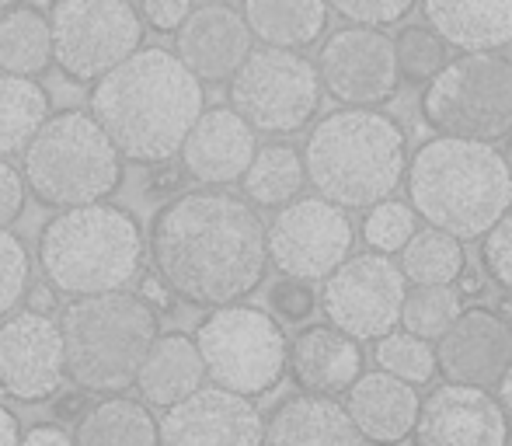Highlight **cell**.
<instances>
[{
  "instance_id": "d4e9b609",
  "label": "cell",
  "mask_w": 512,
  "mask_h": 446,
  "mask_svg": "<svg viewBox=\"0 0 512 446\" xmlns=\"http://www.w3.org/2000/svg\"><path fill=\"white\" fill-rule=\"evenodd\" d=\"M206 380L203 359H199L196 338L182 332L157 335L136 370V387L143 401L154 408H171L196 394Z\"/></svg>"
},
{
  "instance_id": "7c38bea8",
  "label": "cell",
  "mask_w": 512,
  "mask_h": 446,
  "mask_svg": "<svg viewBox=\"0 0 512 446\" xmlns=\"http://www.w3.org/2000/svg\"><path fill=\"white\" fill-rule=\"evenodd\" d=\"M405 290L408 279L401 276L398 262L380 251H366L349 255L335 272L324 276L321 307L328 325H335L338 332L356 342H373L394 332L401 321Z\"/></svg>"
},
{
  "instance_id": "d6a6232c",
  "label": "cell",
  "mask_w": 512,
  "mask_h": 446,
  "mask_svg": "<svg viewBox=\"0 0 512 446\" xmlns=\"http://www.w3.org/2000/svg\"><path fill=\"white\" fill-rule=\"evenodd\" d=\"M377 363L384 373L405 380L411 387H422L436 377V349L432 342L408 332H387L377 338Z\"/></svg>"
},
{
  "instance_id": "4316f807",
  "label": "cell",
  "mask_w": 512,
  "mask_h": 446,
  "mask_svg": "<svg viewBox=\"0 0 512 446\" xmlns=\"http://www.w3.org/2000/svg\"><path fill=\"white\" fill-rule=\"evenodd\" d=\"M74 446H161L157 419L143 401L108 394L105 401L84 408L77 419Z\"/></svg>"
},
{
  "instance_id": "3957f363",
  "label": "cell",
  "mask_w": 512,
  "mask_h": 446,
  "mask_svg": "<svg viewBox=\"0 0 512 446\" xmlns=\"http://www.w3.org/2000/svg\"><path fill=\"white\" fill-rule=\"evenodd\" d=\"M408 196L415 217L457 241H478L512 206V178L495 143L436 136L408 164Z\"/></svg>"
},
{
  "instance_id": "7a4b0ae2",
  "label": "cell",
  "mask_w": 512,
  "mask_h": 446,
  "mask_svg": "<svg viewBox=\"0 0 512 446\" xmlns=\"http://www.w3.org/2000/svg\"><path fill=\"white\" fill-rule=\"evenodd\" d=\"M203 109V84L171 49H136L91 91L95 122L119 157L136 164L171 161Z\"/></svg>"
},
{
  "instance_id": "6da1fadb",
  "label": "cell",
  "mask_w": 512,
  "mask_h": 446,
  "mask_svg": "<svg viewBox=\"0 0 512 446\" xmlns=\"http://www.w3.org/2000/svg\"><path fill=\"white\" fill-rule=\"evenodd\" d=\"M147 251L171 297L209 311L241 304L269 269L262 217L248 199L223 189L185 192L161 206Z\"/></svg>"
},
{
  "instance_id": "4fadbf2b",
  "label": "cell",
  "mask_w": 512,
  "mask_h": 446,
  "mask_svg": "<svg viewBox=\"0 0 512 446\" xmlns=\"http://www.w3.org/2000/svg\"><path fill=\"white\" fill-rule=\"evenodd\" d=\"M356 230L349 210L328 199H293L279 206L276 220L265 227V251L279 276L290 279H324L352 255Z\"/></svg>"
},
{
  "instance_id": "f6af8a7d",
  "label": "cell",
  "mask_w": 512,
  "mask_h": 446,
  "mask_svg": "<svg viewBox=\"0 0 512 446\" xmlns=\"http://www.w3.org/2000/svg\"><path fill=\"white\" fill-rule=\"evenodd\" d=\"M495 387H499V398H495V401H499V408L506 412V419L512 422V363L506 366V373H502Z\"/></svg>"
},
{
  "instance_id": "7402d4cb",
  "label": "cell",
  "mask_w": 512,
  "mask_h": 446,
  "mask_svg": "<svg viewBox=\"0 0 512 446\" xmlns=\"http://www.w3.org/2000/svg\"><path fill=\"white\" fill-rule=\"evenodd\" d=\"M286 370L307 394L335 398L363 373V349L335 325H310L286 349Z\"/></svg>"
},
{
  "instance_id": "ab89813d",
  "label": "cell",
  "mask_w": 512,
  "mask_h": 446,
  "mask_svg": "<svg viewBox=\"0 0 512 446\" xmlns=\"http://www.w3.org/2000/svg\"><path fill=\"white\" fill-rule=\"evenodd\" d=\"M25 199H28L25 175L7 157H0V227H11L25 213Z\"/></svg>"
},
{
  "instance_id": "9c48e42d",
  "label": "cell",
  "mask_w": 512,
  "mask_h": 446,
  "mask_svg": "<svg viewBox=\"0 0 512 446\" xmlns=\"http://www.w3.org/2000/svg\"><path fill=\"white\" fill-rule=\"evenodd\" d=\"M422 115L439 136L495 143L512 133V63L495 53H464L425 84Z\"/></svg>"
},
{
  "instance_id": "c3c4849f",
  "label": "cell",
  "mask_w": 512,
  "mask_h": 446,
  "mask_svg": "<svg viewBox=\"0 0 512 446\" xmlns=\"http://www.w3.org/2000/svg\"><path fill=\"white\" fill-rule=\"evenodd\" d=\"M502 157H506V168H509V178H512V133H509V147H506V154H502Z\"/></svg>"
},
{
  "instance_id": "8992f818",
  "label": "cell",
  "mask_w": 512,
  "mask_h": 446,
  "mask_svg": "<svg viewBox=\"0 0 512 446\" xmlns=\"http://www.w3.org/2000/svg\"><path fill=\"white\" fill-rule=\"evenodd\" d=\"M161 335L157 311L129 290L74 297L60 318L63 370L88 394H119L136 384L150 342Z\"/></svg>"
},
{
  "instance_id": "484cf974",
  "label": "cell",
  "mask_w": 512,
  "mask_h": 446,
  "mask_svg": "<svg viewBox=\"0 0 512 446\" xmlns=\"http://www.w3.org/2000/svg\"><path fill=\"white\" fill-rule=\"evenodd\" d=\"M251 35L276 49H307L328 28L324 0H244Z\"/></svg>"
},
{
  "instance_id": "277c9868",
  "label": "cell",
  "mask_w": 512,
  "mask_h": 446,
  "mask_svg": "<svg viewBox=\"0 0 512 446\" xmlns=\"http://www.w3.org/2000/svg\"><path fill=\"white\" fill-rule=\"evenodd\" d=\"M307 182L342 210H370L405 182L408 154L401 126L384 112L342 109L310 129L304 147Z\"/></svg>"
},
{
  "instance_id": "1f68e13d",
  "label": "cell",
  "mask_w": 512,
  "mask_h": 446,
  "mask_svg": "<svg viewBox=\"0 0 512 446\" xmlns=\"http://www.w3.org/2000/svg\"><path fill=\"white\" fill-rule=\"evenodd\" d=\"M460 311H464V297L453 283L411 286V290H405V304H401V325H405L408 335L436 342L457 321Z\"/></svg>"
},
{
  "instance_id": "ffe728a7",
  "label": "cell",
  "mask_w": 512,
  "mask_h": 446,
  "mask_svg": "<svg viewBox=\"0 0 512 446\" xmlns=\"http://www.w3.org/2000/svg\"><path fill=\"white\" fill-rule=\"evenodd\" d=\"M255 150V129L234 109L216 105V109L199 112L178 154H182V168L189 178H196L206 189H227L241 182Z\"/></svg>"
},
{
  "instance_id": "d6986e66",
  "label": "cell",
  "mask_w": 512,
  "mask_h": 446,
  "mask_svg": "<svg viewBox=\"0 0 512 446\" xmlns=\"http://www.w3.org/2000/svg\"><path fill=\"white\" fill-rule=\"evenodd\" d=\"M251 28L230 4L192 7L175 32V56L199 84H220L237 74L251 53Z\"/></svg>"
},
{
  "instance_id": "bcb514c9",
  "label": "cell",
  "mask_w": 512,
  "mask_h": 446,
  "mask_svg": "<svg viewBox=\"0 0 512 446\" xmlns=\"http://www.w3.org/2000/svg\"><path fill=\"white\" fill-rule=\"evenodd\" d=\"M84 408H88V405H84V391H74L60 408H56V412H60V419H63V415H77V419H81Z\"/></svg>"
},
{
  "instance_id": "603a6c76",
  "label": "cell",
  "mask_w": 512,
  "mask_h": 446,
  "mask_svg": "<svg viewBox=\"0 0 512 446\" xmlns=\"http://www.w3.org/2000/svg\"><path fill=\"white\" fill-rule=\"evenodd\" d=\"M262 446H373L352 426L345 405L324 394H293L269 415Z\"/></svg>"
},
{
  "instance_id": "f1b7e54d",
  "label": "cell",
  "mask_w": 512,
  "mask_h": 446,
  "mask_svg": "<svg viewBox=\"0 0 512 446\" xmlns=\"http://www.w3.org/2000/svg\"><path fill=\"white\" fill-rule=\"evenodd\" d=\"M53 67L49 18L35 7L0 11V70L18 77H39Z\"/></svg>"
},
{
  "instance_id": "5bb4252c",
  "label": "cell",
  "mask_w": 512,
  "mask_h": 446,
  "mask_svg": "<svg viewBox=\"0 0 512 446\" xmlns=\"http://www.w3.org/2000/svg\"><path fill=\"white\" fill-rule=\"evenodd\" d=\"M317 77L321 88H328V95L349 109L387 102L401 81L394 39L384 35V28H338L317 56Z\"/></svg>"
},
{
  "instance_id": "f35d334b",
  "label": "cell",
  "mask_w": 512,
  "mask_h": 446,
  "mask_svg": "<svg viewBox=\"0 0 512 446\" xmlns=\"http://www.w3.org/2000/svg\"><path fill=\"white\" fill-rule=\"evenodd\" d=\"M481 258H485L488 276H492L506 293H512V206L492 223V230L485 234Z\"/></svg>"
},
{
  "instance_id": "7dc6e473",
  "label": "cell",
  "mask_w": 512,
  "mask_h": 446,
  "mask_svg": "<svg viewBox=\"0 0 512 446\" xmlns=\"http://www.w3.org/2000/svg\"><path fill=\"white\" fill-rule=\"evenodd\" d=\"M495 314H499V318L512 328V297H509V300H502V311H495Z\"/></svg>"
},
{
  "instance_id": "2e32d148",
  "label": "cell",
  "mask_w": 512,
  "mask_h": 446,
  "mask_svg": "<svg viewBox=\"0 0 512 446\" xmlns=\"http://www.w3.org/2000/svg\"><path fill=\"white\" fill-rule=\"evenodd\" d=\"M265 419L251 398L223 387H199L157 422L161 446H262Z\"/></svg>"
},
{
  "instance_id": "681fc988",
  "label": "cell",
  "mask_w": 512,
  "mask_h": 446,
  "mask_svg": "<svg viewBox=\"0 0 512 446\" xmlns=\"http://www.w3.org/2000/svg\"><path fill=\"white\" fill-rule=\"evenodd\" d=\"M7 7H18V0H0V11H7Z\"/></svg>"
},
{
  "instance_id": "52a82bcc",
  "label": "cell",
  "mask_w": 512,
  "mask_h": 446,
  "mask_svg": "<svg viewBox=\"0 0 512 446\" xmlns=\"http://www.w3.org/2000/svg\"><path fill=\"white\" fill-rule=\"evenodd\" d=\"M21 154L25 185L42 206L70 210L102 203L122 185V157L91 112L49 115Z\"/></svg>"
},
{
  "instance_id": "ee69618b",
  "label": "cell",
  "mask_w": 512,
  "mask_h": 446,
  "mask_svg": "<svg viewBox=\"0 0 512 446\" xmlns=\"http://www.w3.org/2000/svg\"><path fill=\"white\" fill-rule=\"evenodd\" d=\"M140 297L147 300L150 307H168V304H171V290L161 283V279H143Z\"/></svg>"
},
{
  "instance_id": "ba28073f",
  "label": "cell",
  "mask_w": 512,
  "mask_h": 446,
  "mask_svg": "<svg viewBox=\"0 0 512 446\" xmlns=\"http://www.w3.org/2000/svg\"><path fill=\"white\" fill-rule=\"evenodd\" d=\"M196 349L213 387L241 398H262L286 373V342L279 321L262 307H213L196 328Z\"/></svg>"
},
{
  "instance_id": "74e56055",
  "label": "cell",
  "mask_w": 512,
  "mask_h": 446,
  "mask_svg": "<svg viewBox=\"0 0 512 446\" xmlns=\"http://www.w3.org/2000/svg\"><path fill=\"white\" fill-rule=\"evenodd\" d=\"M331 11L342 14L349 25H366V28H384L398 25L408 18V11L418 0H324Z\"/></svg>"
},
{
  "instance_id": "d590c367",
  "label": "cell",
  "mask_w": 512,
  "mask_h": 446,
  "mask_svg": "<svg viewBox=\"0 0 512 446\" xmlns=\"http://www.w3.org/2000/svg\"><path fill=\"white\" fill-rule=\"evenodd\" d=\"M28 251L7 227H0V321L25 300L28 293Z\"/></svg>"
},
{
  "instance_id": "cb8c5ba5",
  "label": "cell",
  "mask_w": 512,
  "mask_h": 446,
  "mask_svg": "<svg viewBox=\"0 0 512 446\" xmlns=\"http://www.w3.org/2000/svg\"><path fill=\"white\" fill-rule=\"evenodd\" d=\"M429 28L460 53L512 46V0H422Z\"/></svg>"
},
{
  "instance_id": "4dcf8cb0",
  "label": "cell",
  "mask_w": 512,
  "mask_h": 446,
  "mask_svg": "<svg viewBox=\"0 0 512 446\" xmlns=\"http://www.w3.org/2000/svg\"><path fill=\"white\" fill-rule=\"evenodd\" d=\"M398 255H401L398 269L411 286L453 283V279H460V272L467 269L464 241H457L453 234L436 230V227L415 230Z\"/></svg>"
},
{
  "instance_id": "8fae6325",
  "label": "cell",
  "mask_w": 512,
  "mask_h": 446,
  "mask_svg": "<svg viewBox=\"0 0 512 446\" xmlns=\"http://www.w3.org/2000/svg\"><path fill=\"white\" fill-rule=\"evenodd\" d=\"M143 18L129 0H56L49 11L53 63L91 84L143 46Z\"/></svg>"
},
{
  "instance_id": "e0dca14e",
  "label": "cell",
  "mask_w": 512,
  "mask_h": 446,
  "mask_svg": "<svg viewBox=\"0 0 512 446\" xmlns=\"http://www.w3.org/2000/svg\"><path fill=\"white\" fill-rule=\"evenodd\" d=\"M415 446H509V419L485 387L450 384L418 405Z\"/></svg>"
},
{
  "instance_id": "f546056e",
  "label": "cell",
  "mask_w": 512,
  "mask_h": 446,
  "mask_svg": "<svg viewBox=\"0 0 512 446\" xmlns=\"http://www.w3.org/2000/svg\"><path fill=\"white\" fill-rule=\"evenodd\" d=\"M49 119V95L35 77L0 70V157L21 154Z\"/></svg>"
},
{
  "instance_id": "836d02e7",
  "label": "cell",
  "mask_w": 512,
  "mask_h": 446,
  "mask_svg": "<svg viewBox=\"0 0 512 446\" xmlns=\"http://www.w3.org/2000/svg\"><path fill=\"white\" fill-rule=\"evenodd\" d=\"M394 60H398V74L405 81L429 84L446 67V60H450V46L432 28L408 25L394 39Z\"/></svg>"
},
{
  "instance_id": "9a60e30c",
  "label": "cell",
  "mask_w": 512,
  "mask_h": 446,
  "mask_svg": "<svg viewBox=\"0 0 512 446\" xmlns=\"http://www.w3.org/2000/svg\"><path fill=\"white\" fill-rule=\"evenodd\" d=\"M63 338L46 311H18L0 321V387L7 398L39 405L60 391Z\"/></svg>"
},
{
  "instance_id": "e575fe53",
  "label": "cell",
  "mask_w": 512,
  "mask_h": 446,
  "mask_svg": "<svg viewBox=\"0 0 512 446\" xmlns=\"http://www.w3.org/2000/svg\"><path fill=\"white\" fill-rule=\"evenodd\" d=\"M418 230V217L408 203H398V199H380L366 210L363 220V237L373 251L380 255H394L408 244V237Z\"/></svg>"
},
{
  "instance_id": "5b68a950",
  "label": "cell",
  "mask_w": 512,
  "mask_h": 446,
  "mask_svg": "<svg viewBox=\"0 0 512 446\" xmlns=\"http://www.w3.org/2000/svg\"><path fill=\"white\" fill-rule=\"evenodd\" d=\"M140 265V223L105 199L60 210L39 234V269L60 297L126 290Z\"/></svg>"
},
{
  "instance_id": "44dd1931",
  "label": "cell",
  "mask_w": 512,
  "mask_h": 446,
  "mask_svg": "<svg viewBox=\"0 0 512 446\" xmlns=\"http://www.w3.org/2000/svg\"><path fill=\"white\" fill-rule=\"evenodd\" d=\"M418 391L405 380L391 377L384 370L359 373L345 391V412L352 426L373 446H398L405 443L418 419Z\"/></svg>"
},
{
  "instance_id": "60d3db41",
  "label": "cell",
  "mask_w": 512,
  "mask_h": 446,
  "mask_svg": "<svg viewBox=\"0 0 512 446\" xmlns=\"http://www.w3.org/2000/svg\"><path fill=\"white\" fill-rule=\"evenodd\" d=\"M192 11V0H143V25H150L154 32H178L185 18Z\"/></svg>"
},
{
  "instance_id": "b9f144b4",
  "label": "cell",
  "mask_w": 512,
  "mask_h": 446,
  "mask_svg": "<svg viewBox=\"0 0 512 446\" xmlns=\"http://www.w3.org/2000/svg\"><path fill=\"white\" fill-rule=\"evenodd\" d=\"M18 446H74V436H67L60 426H32L21 433Z\"/></svg>"
},
{
  "instance_id": "8d00e7d4",
  "label": "cell",
  "mask_w": 512,
  "mask_h": 446,
  "mask_svg": "<svg viewBox=\"0 0 512 446\" xmlns=\"http://www.w3.org/2000/svg\"><path fill=\"white\" fill-rule=\"evenodd\" d=\"M269 311L276 321H286V325H304L310 314L317 311V293L307 279H276L269 286Z\"/></svg>"
},
{
  "instance_id": "30bf717a",
  "label": "cell",
  "mask_w": 512,
  "mask_h": 446,
  "mask_svg": "<svg viewBox=\"0 0 512 446\" xmlns=\"http://www.w3.org/2000/svg\"><path fill=\"white\" fill-rule=\"evenodd\" d=\"M230 109L255 133H297L321 109L317 67L297 49H251L230 77Z\"/></svg>"
},
{
  "instance_id": "ac0fdd59",
  "label": "cell",
  "mask_w": 512,
  "mask_h": 446,
  "mask_svg": "<svg viewBox=\"0 0 512 446\" xmlns=\"http://www.w3.org/2000/svg\"><path fill=\"white\" fill-rule=\"evenodd\" d=\"M512 363V328L495 311L471 307L436 338V370L450 384L495 387Z\"/></svg>"
},
{
  "instance_id": "7bdbcfd3",
  "label": "cell",
  "mask_w": 512,
  "mask_h": 446,
  "mask_svg": "<svg viewBox=\"0 0 512 446\" xmlns=\"http://www.w3.org/2000/svg\"><path fill=\"white\" fill-rule=\"evenodd\" d=\"M21 443V422L11 408L0 405V446H18Z\"/></svg>"
},
{
  "instance_id": "83f0119b",
  "label": "cell",
  "mask_w": 512,
  "mask_h": 446,
  "mask_svg": "<svg viewBox=\"0 0 512 446\" xmlns=\"http://www.w3.org/2000/svg\"><path fill=\"white\" fill-rule=\"evenodd\" d=\"M244 199L251 206H262V210H279V206L293 203V199L304 192L307 171L304 157L290 143H269V147H258L251 157L248 171L241 175Z\"/></svg>"
}]
</instances>
